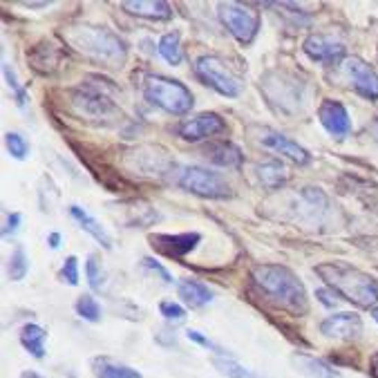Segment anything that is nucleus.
I'll use <instances>...</instances> for the list:
<instances>
[{"mask_svg": "<svg viewBox=\"0 0 378 378\" xmlns=\"http://www.w3.org/2000/svg\"><path fill=\"white\" fill-rule=\"evenodd\" d=\"M18 224H21V213H7V222H5V228H3V235H9V233H16L18 231Z\"/></svg>", "mask_w": 378, "mask_h": 378, "instance_id": "36", "label": "nucleus"}, {"mask_svg": "<svg viewBox=\"0 0 378 378\" xmlns=\"http://www.w3.org/2000/svg\"><path fill=\"white\" fill-rule=\"evenodd\" d=\"M74 307H76V313L81 316L83 320H87V323L101 320V307H98V302L89 293H83L81 298H78Z\"/></svg>", "mask_w": 378, "mask_h": 378, "instance_id": "28", "label": "nucleus"}, {"mask_svg": "<svg viewBox=\"0 0 378 378\" xmlns=\"http://www.w3.org/2000/svg\"><path fill=\"white\" fill-rule=\"evenodd\" d=\"M257 177H260V182L264 188L268 191H275V188H280L286 184V179H289V173H286V168L282 166V162H277V159H268L264 164H257Z\"/></svg>", "mask_w": 378, "mask_h": 378, "instance_id": "21", "label": "nucleus"}, {"mask_svg": "<svg viewBox=\"0 0 378 378\" xmlns=\"http://www.w3.org/2000/svg\"><path fill=\"white\" fill-rule=\"evenodd\" d=\"M336 291H327V289H318L316 291V298H318V300H320L325 307H336L338 304V300H336Z\"/></svg>", "mask_w": 378, "mask_h": 378, "instance_id": "37", "label": "nucleus"}, {"mask_svg": "<svg viewBox=\"0 0 378 378\" xmlns=\"http://www.w3.org/2000/svg\"><path fill=\"white\" fill-rule=\"evenodd\" d=\"M61 56H63L61 49H58L56 45H52V43H47V41L34 45L32 52H27L29 63H32V67L41 74L56 72L58 63H61Z\"/></svg>", "mask_w": 378, "mask_h": 378, "instance_id": "17", "label": "nucleus"}, {"mask_svg": "<svg viewBox=\"0 0 378 378\" xmlns=\"http://www.w3.org/2000/svg\"><path fill=\"white\" fill-rule=\"evenodd\" d=\"M213 365L220 370L222 374H226L228 378H264L260 374H255L253 370H248V367L240 365L233 358H224V356H217L213 358Z\"/></svg>", "mask_w": 378, "mask_h": 378, "instance_id": "26", "label": "nucleus"}, {"mask_svg": "<svg viewBox=\"0 0 378 378\" xmlns=\"http://www.w3.org/2000/svg\"><path fill=\"white\" fill-rule=\"evenodd\" d=\"M45 338H47V332L38 325H25L21 329V345L34 358L45 356Z\"/></svg>", "mask_w": 378, "mask_h": 378, "instance_id": "23", "label": "nucleus"}, {"mask_svg": "<svg viewBox=\"0 0 378 378\" xmlns=\"http://www.w3.org/2000/svg\"><path fill=\"white\" fill-rule=\"evenodd\" d=\"M5 78H7V85L14 89V94H16V103L21 105V108H25V103H27V92L25 89L18 85V81H16V76H14V72H12V67H9L7 63H5Z\"/></svg>", "mask_w": 378, "mask_h": 378, "instance_id": "33", "label": "nucleus"}, {"mask_svg": "<svg viewBox=\"0 0 378 378\" xmlns=\"http://www.w3.org/2000/svg\"><path fill=\"white\" fill-rule=\"evenodd\" d=\"M69 215H72L74 220H76L78 224H81V228H83V231H85V233H89V235H92L94 240H96L98 244H101L103 248H112V237L108 235V231H105V228H103L101 224H98V222L94 220L92 215H89V213H85L81 206H69Z\"/></svg>", "mask_w": 378, "mask_h": 378, "instance_id": "20", "label": "nucleus"}, {"mask_svg": "<svg viewBox=\"0 0 378 378\" xmlns=\"http://www.w3.org/2000/svg\"><path fill=\"white\" fill-rule=\"evenodd\" d=\"M260 144H262L264 148H268V151L277 153V155L289 157L291 162L300 164V166H304V164H309V162H311L309 153H307L302 146H298V144L293 141V139H289L286 135L277 132V130H271V128H262V130H260Z\"/></svg>", "mask_w": 378, "mask_h": 378, "instance_id": "14", "label": "nucleus"}, {"mask_svg": "<svg viewBox=\"0 0 378 378\" xmlns=\"http://www.w3.org/2000/svg\"><path fill=\"white\" fill-rule=\"evenodd\" d=\"M318 119L327 132L336 139H345L352 132V119L347 108L341 101H334V98H325L318 108Z\"/></svg>", "mask_w": 378, "mask_h": 378, "instance_id": "11", "label": "nucleus"}, {"mask_svg": "<svg viewBox=\"0 0 378 378\" xmlns=\"http://www.w3.org/2000/svg\"><path fill=\"white\" fill-rule=\"evenodd\" d=\"M186 336L191 338V341H195L197 345L206 347V350H213V352H217V354H220V356H224V354H226V352L222 350V347H217L215 343H211V341H208L206 336H202L200 332H195V329H188V332H186Z\"/></svg>", "mask_w": 378, "mask_h": 378, "instance_id": "34", "label": "nucleus"}, {"mask_svg": "<svg viewBox=\"0 0 378 378\" xmlns=\"http://www.w3.org/2000/svg\"><path fill=\"white\" fill-rule=\"evenodd\" d=\"M74 105L83 114L92 117V119H108L117 112V108L110 98L103 96L101 92H96V89H78L74 96Z\"/></svg>", "mask_w": 378, "mask_h": 378, "instance_id": "15", "label": "nucleus"}, {"mask_svg": "<svg viewBox=\"0 0 378 378\" xmlns=\"http://www.w3.org/2000/svg\"><path fill=\"white\" fill-rule=\"evenodd\" d=\"M67 41L81 54L94 58V61H101V63H117V61H123V56H126L123 41H119V36H114L112 32H108L103 27L72 29V32L67 34Z\"/></svg>", "mask_w": 378, "mask_h": 378, "instance_id": "3", "label": "nucleus"}, {"mask_svg": "<svg viewBox=\"0 0 378 378\" xmlns=\"http://www.w3.org/2000/svg\"><path fill=\"white\" fill-rule=\"evenodd\" d=\"M343 74L347 76L350 85L356 89L358 94L370 98V101H376L378 98V74L372 65H367L363 58L358 56H350L343 61Z\"/></svg>", "mask_w": 378, "mask_h": 378, "instance_id": "8", "label": "nucleus"}, {"mask_svg": "<svg viewBox=\"0 0 378 378\" xmlns=\"http://www.w3.org/2000/svg\"><path fill=\"white\" fill-rule=\"evenodd\" d=\"M195 74L197 78L213 87L217 94L222 96H237L240 94V83L228 74V69L224 67V63L217 56H202L195 61Z\"/></svg>", "mask_w": 378, "mask_h": 378, "instance_id": "7", "label": "nucleus"}, {"mask_svg": "<svg viewBox=\"0 0 378 378\" xmlns=\"http://www.w3.org/2000/svg\"><path fill=\"white\" fill-rule=\"evenodd\" d=\"M61 277L63 282H67L69 286H76L78 284V260L74 255H69L67 260L61 266Z\"/></svg>", "mask_w": 378, "mask_h": 378, "instance_id": "31", "label": "nucleus"}, {"mask_svg": "<svg viewBox=\"0 0 378 378\" xmlns=\"http://www.w3.org/2000/svg\"><path fill=\"white\" fill-rule=\"evenodd\" d=\"M251 280L268 302L280 307L293 316H304L309 311V298L304 284L291 268L282 264H257L251 268Z\"/></svg>", "mask_w": 378, "mask_h": 378, "instance_id": "1", "label": "nucleus"}, {"mask_svg": "<svg viewBox=\"0 0 378 378\" xmlns=\"http://www.w3.org/2000/svg\"><path fill=\"white\" fill-rule=\"evenodd\" d=\"M144 96L148 103L162 108L164 112L184 117L193 110V94L184 83L175 81V78L151 74L144 81Z\"/></svg>", "mask_w": 378, "mask_h": 378, "instance_id": "4", "label": "nucleus"}, {"mask_svg": "<svg viewBox=\"0 0 378 378\" xmlns=\"http://www.w3.org/2000/svg\"><path fill=\"white\" fill-rule=\"evenodd\" d=\"M372 374H374V378H378V352L372 358Z\"/></svg>", "mask_w": 378, "mask_h": 378, "instance_id": "39", "label": "nucleus"}, {"mask_svg": "<svg viewBox=\"0 0 378 378\" xmlns=\"http://www.w3.org/2000/svg\"><path fill=\"white\" fill-rule=\"evenodd\" d=\"M320 332L327 338H336V341H356L363 334V320L361 316L352 311H343L325 318L320 323Z\"/></svg>", "mask_w": 378, "mask_h": 378, "instance_id": "13", "label": "nucleus"}, {"mask_svg": "<svg viewBox=\"0 0 378 378\" xmlns=\"http://www.w3.org/2000/svg\"><path fill=\"white\" fill-rule=\"evenodd\" d=\"M159 54H162L171 65H179L184 61L182 41H179L177 32H168L162 36V41H159Z\"/></svg>", "mask_w": 378, "mask_h": 378, "instance_id": "25", "label": "nucleus"}, {"mask_svg": "<svg viewBox=\"0 0 378 378\" xmlns=\"http://www.w3.org/2000/svg\"><path fill=\"white\" fill-rule=\"evenodd\" d=\"M302 49L304 54L311 58V61H318V63H338L343 61L345 56V45L341 41H336L332 36H325V34H311L304 38L302 43Z\"/></svg>", "mask_w": 378, "mask_h": 378, "instance_id": "12", "label": "nucleus"}, {"mask_svg": "<svg viewBox=\"0 0 378 378\" xmlns=\"http://www.w3.org/2000/svg\"><path fill=\"white\" fill-rule=\"evenodd\" d=\"M316 273L323 277L332 291L363 307V309H374L378 304V282L361 268L345 262H325L316 266Z\"/></svg>", "mask_w": 378, "mask_h": 378, "instance_id": "2", "label": "nucleus"}, {"mask_svg": "<svg viewBox=\"0 0 378 378\" xmlns=\"http://www.w3.org/2000/svg\"><path fill=\"white\" fill-rule=\"evenodd\" d=\"M144 266L146 268H151L153 273H157L159 277H162V280L166 282V284H173V277H171V273L166 271V268L159 264V262H155L153 257H144Z\"/></svg>", "mask_w": 378, "mask_h": 378, "instance_id": "35", "label": "nucleus"}, {"mask_svg": "<svg viewBox=\"0 0 378 378\" xmlns=\"http://www.w3.org/2000/svg\"><path fill=\"white\" fill-rule=\"evenodd\" d=\"M179 188L184 191L193 193V195H200V197H208V200H226L231 197V184L220 173H213V171H206V168L200 166H188L179 173L177 179Z\"/></svg>", "mask_w": 378, "mask_h": 378, "instance_id": "5", "label": "nucleus"}, {"mask_svg": "<svg viewBox=\"0 0 378 378\" xmlns=\"http://www.w3.org/2000/svg\"><path fill=\"white\" fill-rule=\"evenodd\" d=\"M21 378H43V376H41V374H36V372H25Z\"/></svg>", "mask_w": 378, "mask_h": 378, "instance_id": "40", "label": "nucleus"}, {"mask_svg": "<svg viewBox=\"0 0 378 378\" xmlns=\"http://www.w3.org/2000/svg\"><path fill=\"white\" fill-rule=\"evenodd\" d=\"M7 271H9V277H12L14 282L23 280V277L27 275V271H29V260H27V255H25V248H23V246H16V248H14V253L9 255V266H7Z\"/></svg>", "mask_w": 378, "mask_h": 378, "instance_id": "27", "label": "nucleus"}, {"mask_svg": "<svg viewBox=\"0 0 378 378\" xmlns=\"http://www.w3.org/2000/svg\"><path fill=\"white\" fill-rule=\"evenodd\" d=\"M85 273H87V282H89V286H92L94 291H101V289H103V268H101V262H98V257H96V255H89V257H87Z\"/></svg>", "mask_w": 378, "mask_h": 378, "instance_id": "29", "label": "nucleus"}, {"mask_svg": "<svg viewBox=\"0 0 378 378\" xmlns=\"http://www.w3.org/2000/svg\"><path fill=\"white\" fill-rule=\"evenodd\" d=\"M159 311H162V316L166 318V320H173V323H182L184 318H186L184 307L177 304V302H171V300H166V302L159 304Z\"/></svg>", "mask_w": 378, "mask_h": 378, "instance_id": "32", "label": "nucleus"}, {"mask_svg": "<svg viewBox=\"0 0 378 378\" xmlns=\"http://www.w3.org/2000/svg\"><path fill=\"white\" fill-rule=\"evenodd\" d=\"M121 7L128 14L151 18V21H168L173 16L171 5L164 3V0H135V3L126 0V3H121Z\"/></svg>", "mask_w": 378, "mask_h": 378, "instance_id": "18", "label": "nucleus"}, {"mask_svg": "<svg viewBox=\"0 0 378 378\" xmlns=\"http://www.w3.org/2000/svg\"><path fill=\"white\" fill-rule=\"evenodd\" d=\"M204 157L215 166L222 168H240L244 162L242 151L231 141H213L204 148Z\"/></svg>", "mask_w": 378, "mask_h": 378, "instance_id": "16", "label": "nucleus"}, {"mask_svg": "<svg viewBox=\"0 0 378 378\" xmlns=\"http://www.w3.org/2000/svg\"><path fill=\"white\" fill-rule=\"evenodd\" d=\"M148 242L157 253H162L173 260H182L184 255L195 251V246L202 242L200 233H179V235H166V233H155L148 237Z\"/></svg>", "mask_w": 378, "mask_h": 378, "instance_id": "10", "label": "nucleus"}, {"mask_svg": "<svg viewBox=\"0 0 378 378\" xmlns=\"http://www.w3.org/2000/svg\"><path fill=\"white\" fill-rule=\"evenodd\" d=\"M222 132H226V121L215 112H202L197 117L184 119V121L177 126V135L193 144L208 137L222 135Z\"/></svg>", "mask_w": 378, "mask_h": 378, "instance_id": "9", "label": "nucleus"}, {"mask_svg": "<svg viewBox=\"0 0 378 378\" xmlns=\"http://www.w3.org/2000/svg\"><path fill=\"white\" fill-rule=\"evenodd\" d=\"M372 316H374V320L378 323V309H372Z\"/></svg>", "mask_w": 378, "mask_h": 378, "instance_id": "41", "label": "nucleus"}, {"mask_svg": "<svg viewBox=\"0 0 378 378\" xmlns=\"http://www.w3.org/2000/svg\"><path fill=\"white\" fill-rule=\"evenodd\" d=\"M47 242H49V246H52V248H58V246H61V233H52V235L47 237Z\"/></svg>", "mask_w": 378, "mask_h": 378, "instance_id": "38", "label": "nucleus"}, {"mask_svg": "<svg viewBox=\"0 0 378 378\" xmlns=\"http://www.w3.org/2000/svg\"><path fill=\"white\" fill-rule=\"evenodd\" d=\"M293 365L298 367V372L304 374L307 378H341V374L332 370L325 361H318V358L304 356V354H295Z\"/></svg>", "mask_w": 378, "mask_h": 378, "instance_id": "22", "label": "nucleus"}, {"mask_svg": "<svg viewBox=\"0 0 378 378\" xmlns=\"http://www.w3.org/2000/svg\"><path fill=\"white\" fill-rule=\"evenodd\" d=\"M177 293L182 298V302L191 309H200V307L213 300V291L200 280H182L177 286Z\"/></svg>", "mask_w": 378, "mask_h": 378, "instance_id": "19", "label": "nucleus"}, {"mask_svg": "<svg viewBox=\"0 0 378 378\" xmlns=\"http://www.w3.org/2000/svg\"><path fill=\"white\" fill-rule=\"evenodd\" d=\"M220 21L228 29L237 43L248 45L253 43V38L260 32V14L253 12L251 7L246 5H237V3H222L220 7Z\"/></svg>", "mask_w": 378, "mask_h": 378, "instance_id": "6", "label": "nucleus"}, {"mask_svg": "<svg viewBox=\"0 0 378 378\" xmlns=\"http://www.w3.org/2000/svg\"><path fill=\"white\" fill-rule=\"evenodd\" d=\"M94 372H96V378H141V374L132 370V367L112 363L108 361V358H96Z\"/></svg>", "mask_w": 378, "mask_h": 378, "instance_id": "24", "label": "nucleus"}, {"mask_svg": "<svg viewBox=\"0 0 378 378\" xmlns=\"http://www.w3.org/2000/svg\"><path fill=\"white\" fill-rule=\"evenodd\" d=\"M5 144H7L9 155H12L14 159H18V162H21V159H25L27 153H29V146L25 141V137L18 135V132H7L5 135Z\"/></svg>", "mask_w": 378, "mask_h": 378, "instance_id": "30", "label": "nucleus"}]
</instances>
